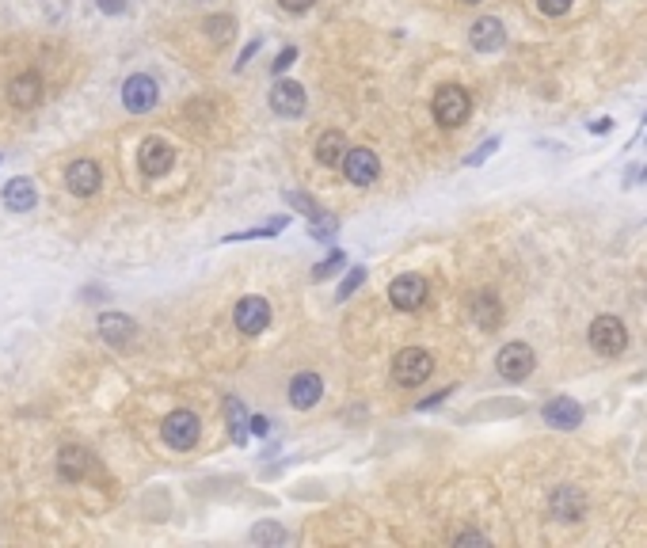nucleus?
<instances>
[{
	"instance_id": "f257e3e1",
	"label": "nucleus",
	"mask_w": 647,
	"mask_h": 548,
	"mask_svg": "<svg viewBox=\"0 0 647 548\" xmlns=\"http://www.w3.org/2000/svg\"><path fill=\"white\" fill-rule=\"evenodd\" d=\"M430 369H434V358L423 350V347H408V350H400L396 354V362H393V381L400 384V389H415V384H423L430 377Z\"/></svg>"
},
{
	"instance_id": "f03ea898",
	"label": "nucleus",
	"mask_w": 647,
	"mask_h": 548,
	"mask_svg": "<svg viewBox=\"0 0 647 548\" xmlns=\"http://www.w3.org/2000/svg\"><path fill=\"white\" fill-rule=\"evenodd\" d=\"M468 110H473V100H468V92L457 84H446L434 95V119H439V126H446V130L461 126L468 119Z\"/></svg>"
},
{
	"instance_id": "7ed1b4c3",
	"label": "nucleus",
	"mask_w": 647,
	"mask_h": 548,
	"mask_svg": "<svg viewBox=\"0 0 647 548\" xmlns=\"http://www.w3.org/2000/svg\"><path fill=\"white\" fill-rule=\"evenodd\" d=\"M590 347L602 354V358H617V354L628 347V331L617 316H598L590 324Z\"/></svg>"
},
{
	"instance_id": "20e7f679",
	"label": "nucleus",
	"mask_w": 647,
	"mask_h": 548,
	"mask_svg": "<svg viewBox=\"0 0 647 548\" xmlns=\"http://www.w3.org/2000/svg\"><path fill=\"white\" fill-rule=\"evenodd\" d=\"M160 434H164V442H168L172 449H180V454H183V449H194V442H199L202 423H199V415H194V411L180 408V411H172V415L164 419Z\"/></svg>"
},
{
	"instance_id": "39448f33",
	"label": "nucleus",
	"mask_w": 647,
	"mask_h": 548,
	"mask_svg": "<svg viewBox=\"0 0 647 548\" xmlns=\"http://www.w3.org/2000/svg\"><path fill=\"white\" fill-rule=\"evenodd\" d=\"M533 366H537V354H533V347H526V343H507L495 354V369L503 381H526L533 374Z\"/></svg>"
},
{
	"instance_id": "423d86ee",
	"label": "nucleus",
	"mask_w": 647,
	"mask_h": 548,
	"mask_svg": "<svg viewBox=\"0 0 647 548\" xmlns=\"http://www.w3.org/2000/svg\"><path fill=\"white\" fill-rule=\"evenodd\" d=\"M160 100V88H156V80L153 76H145V73H134V76H126V84H122V103L129 115H149V110L156 107Z\"/></svg>"
},
{
	"instance_id": "0eeeda50",
	"label": "nucleus",
	"mask_w": 647,
	"mask_h": 548,
	"mask_svg": "<svg viewBox=\"0 0 647 548\" xmlns=\"http://www.w3.org/2000/svg\"><path fill=\"white\" fill-rule=\"evenodd\" d=\"M286 202L294 206V209H301L305 217H309V233L316 236V240H332L335 233H339V221L328 214V209H324L316 199H309V195H297V190H289L286 195Z\"/></svg>"
},
{
	"instance_id": "6e6552de",
	"label": "nucleus",
	"mask_w": 647,
	"mask_h": 548,
	"mask_svg": "<svg viewBox=\"0 0 647 548\" xmlns=\"http://www.w3.org/2000/svg\"><path fill=\"white\" fill-rule=\"evenodd\" d=\"M388 301L403 313H415L419 305L427 301V278L423 274H400V278H393V286H388Z\"/></svg>"
},
{
	"instance_id": "1a4fd4ad",
	"label": "nucleus",
	"mask_w": 647,
	"mask_h": 548,
	"mask_svg": "<svg viewBox=\"0 0 647 548\" xmlns=\"http://www.w3.org/2000/svg\"><path fill=\"white\" fill-rule=\"evenodd\" d=\"M172 164H175V149H172L168 141H160V137L141 141V153H137V168H141V175L156 180V175L172 172Z\"/></svg>"
},
{
	"instance_id": "9d476101",
	"label": "nucleus",
	"mask_w": 647,
	"mask_h": 548,
	"mask_svg": "<svg viewBox=\"0 0 647 548\" xmlns=\"http://www.w3.org/2000/svg\"><path fill=\"white\" fill-rule=\"evenodd\" d=\"M233 320H236V331H240V335H259V331L270 324V305H267L263 297H240Z\"/></svg>"
},
{
	"instance_id": "9b49d317",
	"label": "nucleus",
	"mask_w": 647,
	"mask_h": 548,
	"mask_svg": "<svg viewBox=\"0 0 647 548\" xmlns=\"http://www.w3.org/2000/svg\"><path fill=\"white\" fill-rule=\"evenodd\" d=\"M100 183H103V172L95 160H73V164L65 168V187L80 199H92L95 190H100Z\"/></svg>"
},
{
	"instance_id": "f8f14e48",
	"label": "nucleus",
	"mask_w": 647,
	"mask_h": 548,
	"mask_svg": "<svg viewBox=\"0 0 647 548\" xmlns=\"http://www.w3.org/2000/svg\"><path fill=\"white\" fill-rule=\"evenodd\" d=\"M343 172H347L350 183L369 187L381 175V160H377V153H369V149H350L343 156Z\"/></svg>"
},
{
	"instance_id": "ddd939ff",
	"label": "nucleus",
	"mask_w": 647,
	"mask_h": 548,
	"mask_svg": "<svg viewBox=\"0 0 647 548\" xmlns=\"http://www.w3.org/2000/svg\"><path fill=\"white\" fill-rule=\"evenodd\" d=\"M42 76L39 73H20L8 84V103L15 107V110H31V107H39L42 103Z\"/></svg>"
},
{
	"instance_id": "4468645a",
	"label": "nucleus",
	"mask_w": 647,
	"mask_h": 548,
	"mask_svg": "<svg viewBox=\"0 0 647 548\" xmlns=\"http://www.w3.org/2000/svg\"><path fill=\"white\" fill-rule=\"evenodd\" d=\"M270 110H274V115H282V119H297L301 110H305L301 84H294V80H279V84L270 88Z\"/></svg>"
},
{
	"instance_id": "2eb2a0df",
	"label": "nucleus",
	"mask_w": 647,
	"mask_h": 548,
	"mask_svg": "<svg viewBox=\"0 0 647 548\" xmlns=\"http://www.w3.org/2000/svg\"><path fill=\"white\" fill-rule=\"evenodd\" d=\"M545 423L548 427H560V430H575L582 423V408L575 404L572 396H553L545 404Z\"/></svg>"
},
{
	"instance_id": "dca6fc26",
	"label": "nucleus",
	"mask_w": 647,
	"mask_h": 548,
	"mask_svg": "<svg viewBox=\"0 0 647 548\" xmlns=\"http://www.w3.org/2000/svg\"><path fill=\"white\" fill-rule=\"evenodd\" d=\"M100 335H103V343H111V347H129L134 343V335H137V324L129 316H122V313H103L100 316Z\"/></svg>"
},
{
	"instance_id": "f3484780",
	"label": "nucleus",
	"mask_w": 647,
	"mask_h": 548,
	"mask_svg": "<svg viewBox=\"0 0 647 548\" xmlns=\"http://www.w3.org/2000/svg\"><path fill=\"white\" fill-rule=\"evenodd\" d=\"M92 469V457H88V449H80V446H65L61 454H58V476L65 483H80L88 476Z\"/></svg>"
},
{
	"instance_id": "a211bd4d",
	"label": "nucleus",
	"mask_w": 647,
	"mask_h": 548,
	"mask_svg": "<svg viewBox=\"0 0 647 548\" xmlns=\"http://www.w3.org/2000/svg\"><path fill=\"white\" fill-rule=\"evenodd\" d=\"M473 50H480V54H492V50H503V42H507V31H503V23L499 20H492V15H483V20H476L473 23Z\"/></svg>"
},
{
	"instance_id": "6ab92c4d",
	"label": "nucleus",
	"mask_w": 647,
	"mask_h": 548,
	"mask_svg": "<svg viewBox=\"0 0 647 548\" xmlns=\"http://www.w3.org/2000/svg\"><path fill=\"white\" fill-rule=\"evenodd\" d=\"M548 510H553V518H560V522H575V518H582V510H587V499H582L579 488H556L553 499H548Z\"/></svg>"
},
{
	"instance_id": "aec40b11",
	"label": "nucleus",
	"mask_w": 647,
	"mask_h": 548,
	"mask_svg": "<svg viewBox=\"0 0 647 548\" xmlns=\"http://www.w3.org/2000/svg\"><path fill=\"white\" fill-rule=\"evenodd\" d=\"M4 206L12 209V214H27V209H35V202H39V190H35V183L31 180H23V175H15V180H8L4 183Z\"/></svg>"
},
{
	"instance_id": "412c9836",
	"label": "nucleus",
	"mask_w": 647,
	"mask_h": 548,
	"mask_svg": "<svg viewBox=\"0 0 647 548\" xmlns=\"http://www.w3.org/2000/svg\"><path fill=\"white\" fill-rule=\"evenodd\" d=\"M320 393H324V381L316 374H297L294 381H289V404L301 408V411H309L320 400Z\"/></svg>"
},
{
	"instance_id": "4be33fe9",
	"label": "nucleus",
	"mask_w": 647,
	"mask_h": 548,
	"mask_svg": "<svg viewBox=\"0 0 647 548\" xmlns=\"http://www.w3.org/2000/svg\"><path fill=\"white\" fill-rule=\"evenodd\" d=\"M347 137L339 134V130H328V134H320L316 141V160L324 168H335V164H343V156H347Z\"/></svg>"
},
{
	"instance_id": "5701e85b",
	"label": "nucleus",
	"mask_w": 647,
	"mask_h": 548,
	"mask_svg": "<svg viewBox=\"0 0 647 548\" xmlns=\"http://www.w3.org/2000/svg\"><path fill=\"white\" fill-rule=\"evenodd\" d=\"M225 419H229V434L236 446H248V434H252V419H248V408L240 404L236 396L225 400Z\"/></svg>"
},
{
	"instance_id": "b1692460",
	"label": "nucleus",
	"mask_w": 647,
	"mask_h": 548,
	"mask_svg": "<svg viewBox=\"0 0 647 548\" xmlns=\"http://www.w3.org/2000/svg\"><path fill=\"white\" fill-rule=\"evenodd\" d=\"M473 313H476V324L480 328H495L499 324V301L492 294H480L476 305H473Z\"/></svg>"
},
{
	"instance_id": "393cba45",
	"label": "nucleus",
	"mask_w": 647,
	"mask_h": 548,
	"mask_svg": "<svg viewBox=\"0 0 647 548\" xmlns=\"http://www.w3.org/2000/svg\"><path fill=\"white\" fill-rule=\"evenodd\" d=\"M289 225V217H279V221H270V225H259V229H244V233H229L225 236V244H236V240H255V236H279L282 229Z\"/></svg>"
},
{
	"instance_id": "a878e982",
	"label": "nucleus",
	"mask_w": 647,
	"mask_h": 548,
	"mask_svg": "<svg viewBox=\"0 0 647 548\" xmlns=\"http://www.w3.org/2000/svg\"><path fill=\"white\" fill-rule=\"evenodd\" d=\"M233 31H236L233 15H209V20H206V35L214 39L217 46H221V42H229V39H233Z\"/></svg>"
},
{
	"instance_id": "bb28decb",
	"label": "nucleus",
	"mask_w": 647,
	"mask_h": 548,
	"mask_svg": "<svg viewBox=\"0 0 647 548\" xmlns=\"http://www.w3.org/2000/svg\"><path fill=\"white\" fill-rule=\"evenodd\" d=\"M252 541H255V544H282V541H286V529H282L279 522H259V526L252 529Z\"/></svg>"
},
{
	"instance_id": "cd10ccee",
	"label": "nucleus",
	"mask_w": 647,
	"mask_h": 548,
	"mask_svg": "<svg viewBox=\"0 0 647 548\" xmlns=\"http://www.w3.org/2000/svg\"><path fill=\"white\" fill-rule=\"evenodd\" d=\"M343 267H347V255L339 252V248H332L328 260L313 267V278H316V282H324V278H332V274H335V270H343Z\"/></svg>"
},
{
	"instance_id": "c85d7f7f",
	"label": "nucleus",
	"mask_w": 647,
	"mask_h": 548,
	"mask_svg": "<svg viewBox=\"0 0 647 548\" xmlns=\"http://www.w3.org/2000/svg\"><path fill=\"white\" fill-rule=\"evenodd\" d=\"M362 282H366V270H362V267H350V270H347V278H343V286H339V301H347Z\"/></svg>"
},
{
	"instance_id": "c756f323",
	"label": "nucleus",
	"mask_w": 647,
	"mask_h": 548,
	"mask_svg": "<svg viewBox=\"0 0 647 548\" xmlns=\"http://www.w3.org/2000/svg\"><path fill=\"white\" fill-rule=\"evenodd\" d=\"M294 61H297V46H286V50H282L279 57H274V61H270V73H274V76H279V73H286L289 66H294Z\"/></svg>"
},
{
	"instance_id": "7c9ffc66",
	"label": "nucleus",
	"mask_w": 647,
	"mask_h": 548,
	"mask_svg": "<svg viewBox=\"0 0 647 548\" xmlns=\"http://www.w3.org/2000/svg\"><path fill=\"white\" fill-rule=\"evenodd\" d=\"M495 149H499V137H492V141H483V145H480V149H476L473 156H468V160H465V164H473V168H476V164H483V160H488V156H492Z\"/></svg>"
},
{
	"instance_id": "2f4dec72",
	"label": "nucleus",
	"mask_w": 647,
	"mask_h": 548,
	"mask_svg": "<svg viewBox=\"0 0 647 548\" xmlns=\"http://www.w3.org/2000/svg\"><path fill=\"white\" fill-rule=\"evenodd\" d=\"M126 4H129V0H95V8H100L103 15H122Z\"/></svg>"
},
{
	"instance_id": "473e14b6",
	"label": "nucleus",
	"mask_w": 647,
	"mask_h": 548,
	"mask_svg": "<svg viewBox=\"0 0 647 548\" xmlns=\"http://www.w3.org/2000/svg\"><path fill=\"white\" fill-rule=\"evenodd\" d=\"M572 8V0H541V12L545 15H563Z\"/></svg>"
},
{
	"instance_id": "72a5a7b5",
	"label": "nucleus",
	"mask_w": 647,
	"mask_h": 548,
	"mask_svg": "<svg viewBox=\"0 0 647 548\" xmlns=\"http://www.w3.org/2000/svg\"><path fill=\"white\" fill-rule=\"evenodd\" d=\"M453 541H457V544H488V537H483V534H473V529H465V534H457Z\"/></svg>"
},
{
	"instance_id": "f704fd0d",
	"label": "nucleus",
	"mask_w": 647,
	"mask_h": 548,
	"mask_svg": "<svg viewBox=\"0 0 647 548\" xmlns=\"http://www.w3.org/2000/svg\"><path fill=\"white\" fill-rule=\"evenodd\" d=\"M446 396H453V389H442V393H434L430 400H423V404H419V411H430V408H439Z\"/></svg>"
},
{
	"instance_id": "c9c22d12",
	"label": "nucleus",
	"mask_w": 647,
	"mask_h": 548,
	"mask_svg": "<svg viewBox=\"0 0 647 548\" xmlns=\"http://www.w3.org/2000/svg\"><path fill=\"white\" fill-rule=\"evenodd\" d=\"M279 4H282L286 12H309V8H313V0H279Z\"/></svg>"
},
{
	"instance_id": "e433bc0d",
	"label": "nucleus",
	"mask_w": 647,
	"mask_h": 548,
	"mask_svg": "<svg viewBox=\"0 0 647 548\" xmlns=\"http://www.w3.org/2000/svg\"><path fill=\"white\" fill-rule=\"evenodd\" d=\"M255 50H259V42H248V46H244V54H240V61H236V69H244L248 61L255 57Z\"/></svg>"
},
{
	"instance_id": "4c0bfd02",
	"label": "nucleus",
	"mask_w": 647,
	"mask_h": 548,
	"mask_svg": "<svg viewBox=\"0 0 647 548\" xmlns=\"http://www.w3.org/2000/svg\"><path fill=\"white\" fill-rule=\"evenodd\" d=\"M590 130H594V134H609V130H613V119H594Z\"/></svg>"
},
{
	"instance_id": "58836bf2",
	"label": "nucleus",
	"mask_w": 647,
	"mask_h": 548,
	"mask_svg": "<svg viewBox=\"0 0 647 548\" xmlns=\"http://www.w3.org/2000/svg\"><path fill=\"white\" fill-rule=\"evenodd\" d=\"M267 430H270L267 419H263V415H252V434H267Z\"/></svg>"
},
{
	"instance_id": "ea45409f",
	"label": "nucleus",
	"mask_w": 647,
	"mask_h": 548,
	"mask_svg": "<svg viewBox=\"0 0 647 548\" xmlns=\"http://www.w3.org/2000/svg\"><path fill=\"white\" fill-rule=\"evenodd\" d=\"M461 4H483V0H461Z\"/></svg>"
},
{
	"instance_id": "a19ab883",
	"label": "nucleus",
	"mask_w": 647,
	"mask_h": 548,
	"mask_svg": "<svg viewBox=\"0 0 647 548\" xmlns=\"http://www.w3.org/2000/svg\"><path fill=\"white\" fill-rule=\"evenodd\" d=\"M640 175H643V180H647V168H643V172H640Z\"/></svg>"
}]
</instances>
